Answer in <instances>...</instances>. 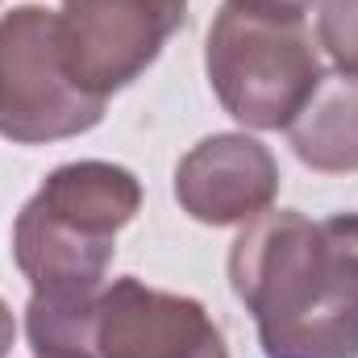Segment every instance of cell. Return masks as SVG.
Segmentation results:
<instances>
[{
  "label": "cell",
  "mask_w": 358,
  "mask_h": 358,
  "mask_svg": "<svg viewBox=\"0 0 358 358\" xmlns=\"http://www.w3.org/2000/svg\"><path fill=\"white\" fill-rule=\"evenodd\" d=\"M229 287L267 358H358V213H259L234 238Z\"/></svg>",
  "instance_id": "6da1fadb"
},
{
  "label": "cell",
  "mask_w": 358,
  "mask_h": 358,
  "mask_svg": "<svg viewBox=\"0 0 358 358\" xmlns=\"http://www.w3.org/2000/svg\"><path fill=\"white\" fill-rule=\"evenodd\" d=\"M142 183L129 167L80 159L42 179L13 221V259L38 296H92L138 217Z\"/></svg>",
  "instance_id": "7a4b0ae2"
},
{
  "label": "cell",
  "mask_w": 358,
  "mask_h": 358,
  "mask_svg": "<svg viewBox=\"0 0 358 358\" xmlns=\"http://www.w3.org/2000/svg\"><path fill=\"white\" fill-rule=\"evenodd\" d=\"M204 71L221 108L246 129H287L325 80L304 21L263 17L234 4H221L208 29Z\"/></svg>",
  "instance_id": "3957f363"
},
{
  "label": "cell",
  "mask_w": 358,
  "mask_h": 358,
  "mask_svg": "<svg viewBox=\"0 0 358 358\" xmlns=\"http://www.w3.org/2000/svg\"><path fill=\"white\" fill-rule=\"evenodd\" d=\"M104 121V96H92L63 46L59 13L21 4L0 17V138L46 146L80 138Z\"/></svg>",
  "instance_id": "277c9868"
},
{
  "label": "cell",
  "mask_w": 358,
  "mask_h": 358,
  "mask_svg": "<svg viewBox=\"0 0 358 358\" xmlns=\"http://www.w3.org/2000/svg\"><path fill=\"white\" fill-rule=\"evenodd\" d=\"M63 46L92 96L129 88L187 21V0H63Z\"/></svg>",
  "instance_id": "5b68a950"
},
{
  "label": "cell",
  "mask_w": 358,
  "mask_h": 358,
  "mask_svg": "<svg viewBox=\"0 0 358 358\" xmlns=\"http://www.w3.org/2000/svg\"><path fill=\"white\" fill-rule=\"evenodd\" d=\"M96 355L100 358H229L221 325L192 296L150 287L121 275L96 300Z\"/></svg>",
  "instance_id": "8992f818"
},
{
  "label": "cell",
  "mask_w": 358,
  "mask_h": 358,
  "mask_svg": "<svg viewBox=\"0 0 358 358\" xmlns=\"http://www.w3.org/2000/svg\"><path fill=\"white\" fill-rule=\"evenodd\" d=\"M279 196V163L250 134H213L176 167L179 208L200 225H246Z\"/></svg>",
  "instance_id": "52a82bcc"
},
{
  "label": "cell",
  "mask_w": 358,
  "mask_h": 358,
  "mask_svg": "<svg viewBox=\"0 0 358 358\" xmlns=\"http://www.w3.org/2000/svg\"><path fill=\"white\" fill-rule=\"evenodd\" d=\"M287 142L296 159L321 176L358 171V80L325 76L308 104L292 117Z\"/></svg>",
  "instance_id": "ba28073f"
},
{
  "label": "cell",
  "mask_w": 358,
  "mask_h": 358,
  "mask_svg": "<svg viewBox=\"0 0 358 358\" xmlns=\"http://www.w3.org/2000/svg\"><path fill=\"white\" fill-rule=\"evenodd\" d=\"M317 46H325L338 76L358 80V0H321Z\"/></svg>",
  "instance_id": "9c48e42d"
},
{
  "label": "cell",
  "mask_w": 358,
  "mask_h": 358,
  "mask_svg": "<svg viewBox=\"0 0 358 358\" xmlns=\"http://www.w3.org/2000/svg\"><path fill=\"white\" fill-rule=\"evenodd\" d=\"M234 8H246V13H263V17H283V21H304L321 0H225Z\"/></svg>",
  "instance_id": "30bf717a"
},
{
  "label": "cell",
  "mask_w": 358,
  "mask_h": 358,
  "mask_svg": "<svg viewBox=\"0 0 358 358\" xmlns=\"http://www.w3.org/2000/svg\"><path fill=\"white\" fill-rule=\"evenodd\" d=\"M13 342H17V317H13V308L4 304V296H0V358H8Z\"/></svg>",
  "instance_id": "8fae6325"
}]
</instances>
